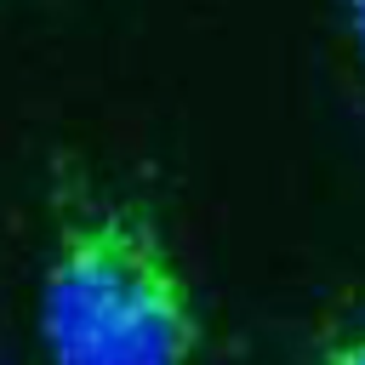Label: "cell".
I'll return each mask as SVG.
<instances>
[{"label":"cell","instance_id":"3957f363","mask_svg":"<svg viewBox=\"0 0 365 365\" xmlns=\"http://www.w3.org/2000/svg\"><path fill=\"white\" fill-rule=\"evenodd\" d=\"M348 29H354V51L365 63V0H348Z\"/></svg>","mask_w":365,"mask_h":365},{"label":"cell","instance_id":"7a4b0ae2","mask_svg":"<svg viewBox=\"0 0 365 365\" xmlns=\"http://www.w3.org/2000/svg\"><path fill=\"white\" fill-rule=\"evenodd\" d=\"M314 365H365V336H348V342H331Z\"/></svg>","mask_w":365,"mask_h":365},{"label":"cell","instance_id":"6da1fadb","mask_svg":"<svg viewBox=\"0 0 365 365\" xmlns=\"http://www.w3.org/2000/svg\"><path fill=\"white\" fill-rule=\"evenodd\" d=\"M40 336L51 365H194L200 302L148 205L63 188Z\"/></svg>","mask_w":365,"mask_h":365}]
</instances>
